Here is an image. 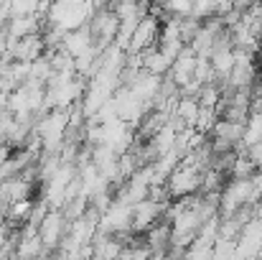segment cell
I'll list each match as a JSON object with an SVG mask.
<instances>
[{
    "instance_id": "obj_1",
    "label": "cell",
    "mask_w": 262,
    "mask_h": 260,
    "mask_svg": "<svg viewBox=\"0 0 262 260\" xmlns=\"http://www.w3.org/2000/svg\"><path fill=\"white\" fill-rule=\"evenodd\" d=\"M67 227H69V219L64 217L61 209H49L43 214V219L38 222V237H41V243L49 253H54V248L64 240Z\"/></svg>"
}]
</instances>
